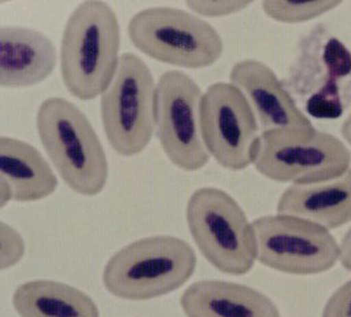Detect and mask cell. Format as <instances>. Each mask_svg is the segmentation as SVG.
<instances>
[{
  "label": "cell",
  "instance_id": "1",
  "mask_svg": "<svg viewBox=\"0 0 351 317\" xmlns=\"http://www.w3.org/2000/svg\"><path fill=\"white\" fill-rule=\"evenodd\" d=\"M117 14L100 0L83 1L71 14L60 43V71L66 89L82 101L109 88L119 66Z\"/></svg>",
  "mask_w": 351,
  "mask_h": 317
},
{
  "label": "cell",
  "instance_id": "2",
  "mask_svg": "<svg viewBox=\"0 0 351 317\" xmlns=\"http://www.w3.org/2000/svg\"><path fill=\"white\" fill-rule=\"evenodd\" d=\"M36 130L50 161L71 189L83 196L104 191L109 167L91 121L64 97H48L36 113Z\"/></svg>",
  "mask_w": 351,
  "mask_h": 317
},
{
  "label": "cell",
  "instance_id": "3",
  "mask_svg": "<svg viewBox=\"0 0 351 317\" xmlns=\"http://www.w3.org/2000/svg\"><path fill=\"white\" fill-rule=\"evenodd\" d=\"M196 266L195 250L185 240L147 237L114 254L104 266V285L114 297L150 301L182 287Z\"/></svg>",
  "mask_w": 351,
  "mask_h": 317
},
{
  "label": "cell",
  "instance_id": "4",
  "mask_svg": "<svg viewBox=\"0 0 351 317\" xmlns=\"http://www.w3.org/2000/svg\"><path fill=\"white\" fill-rule=\"evenodd\" d=\"M186 220L202 255L229 275H244L256 261L253 224L230 195L220 188L202 187L189 198Z\"/></svg>",
  "mask_w": 351,
  "mask_h": 317
},
{
  "label": "cell",
  "instance_id": "5",
  "mask_svg": "<svg viewBox=\"0 0 351 317\" xmlns=\"http://www.w3.org/2000/svg\"><path fill=\"white\" fill-rule=\"evenodd\" d=\"M254 165L282 184H319L339 178L351 165V151L337 136L316 128L262 132Z\"/></svg>",
  "mask_w": 351,
  "mask_h": 317
},
{
  "label": "cell",
  "instance_id": "6",
  "mask_svg": "<svg viewBox=\"0 0 351 317\" xmlns=\"http://www.w3.org/2000/svg\"><path fill=\"white\" fill-rule=\"evenodd\" d=\"M130 41L144 55L182 68L210 67L225 45L218 31L194 14L175 7L141 10L128 23Z\"/></svg>",
  "mask_w": 351,
  "mask_h": 317
},
{
  "label": "cell",
  "instance_id": "7",
  "mask_svg": "<svg viewBox=\"0 0 351 317\" xmlns=\"http://www.w3.org/2000/svg\"><path fill=\"white\" fill-rule=\"evenodd\" d=\"M101 120L111 148L121 156L143 151L156 126V84L147 62L126 52L101 97Z\"/></svg>",
  "mask_w": 351,
  "mask_h": 317
},
{
  "label": "cell",
  "instance_id": "8",
  "mask_svg": "<svg viewBox=\"0 0 351 317\" xmlns=\"http://www.w3.org/2000/svg\"><path fill=\"white\" fill-rule=\"evenodd\" d=\"M256 259L287 274L315 275L331 270L340 245L324 226L290 214L261 217L253 222Z\"/></svg>",
  "mask_w": 351,
  "mask_h": 317
},
{
  "label": "cell",
  "instance_id": "9",
  "mask_svg": "<svg viewBox=\"0 0 351 317\" xmlns=\"http://www.w3.org/2000/svg\"><path fill=\"white\" fill-rule=\"evenodd\" d=\"M199 126L210 156L221 167L241 172L253 165L260 124L241 89L225 82L210 85L199 104Z\"/></svg>",
  "mask_w": 351,
  "mask_h": 317
},
{
  "label": "cell",
  "instance_id": "10",
  "mask_svg": "<svg viewBox=\"0 0 351 317\" xmlns=\"http://www.w3.org/2000/svg\"><path fill=\"white\" fill-rule=\"evenodd\" d=\"M202 90L191 76L167 71L156 83L158 137L171 163L184 172H197L210 160L202 139Z\"/></svg>",
  "mask_w": 351,
  "mask_h": 317
},
{
  "label": "cell",
  "instance_id": "11",
  "mask_svg": "<svg viewBox=\"0 0 351 317\" xmlns=\"http://www.w3.org/2000/svg\"><path fill=\"white\" fill-rule=\"evenodd\" d=\"M229 78L231 84L241 89L247 97L263 132L315 128L274 69L263 62L241 60L231 68Z\"/></svg>",
  "mask_w": 351,
  "mask_h": 317
},
{
  "label": "cell",
  "instance_id": "12",
  "mask_svg": "<svg viewBox=\"0 0 351 317\" xmlns=\"http://www.w3.org/2000/svg\"><path fill=\"white\" fill-rule=\"evenodd\" d=\"M316 31L319 45L315 47V54H313L306 40L304 43L315 64L304 50L296 62L297 65L319 71L316 74H306V78L315 75L319 82L309 93L305 108L312 116L335 119L341 116L351 102V52L343 43L328 33L324 45H321L324 29L322 25H317Z\"/></svg>",
  "mask_w": 351,
  "mask_h": 317
},
{
  "label": "cell",
  "instance_id": "13",
  "mask_svg": "<svg viewBox=\"0 0 351 317\" xmlns=\"http://www.w3.org/2000/svg\"><path fill=\"white\" fill-rule=\"evenodd\" d=\"M58 62L55 43L36 30L3 25L0 29V84L20 89L40 84Z\"/></svg>",
  "mask_w": 351,
  "mask_h": 317
},
{
  "label": "cell",
  "instance_id": "14",
  "mask_svg": "<svg viewBox=\"0 0 351 317\" xmlns=\"http://www.w3.org/2000/svg\"><path fill=\"white\" fill-rule=\"evenodd\" d=\"M1 205L36 202L53 194L58 179L39 150L10 136L0 137Z\"/></svg>",
  "mask_w": 351,
  "mask_h": 317
},
{
  "label": "cell",
  "instance_id": "15",
  "mask_svg": "<svg viewBox=\"0 0 351 317\" xmlns=\"http://www.w3.org/2000/svg\"><path fill=\"white\" fill-rule=\"evenodd\" d=\"M180 306L187 317H281L267 294L248 285L203 280L186 289Z\"/></svg>",
  "mask_w": 351,
  "mask_h": 317
},
{
  "label": "cell",
  "instance_id": "16",
  "mask_svg": "<svg viewBox=\"0 0 351 317\" xmlns=\"http://www.w3.org/2000/svg\"><path fill=\"white\" fill-rule=\"evenodd\" d=\"M278 213L313 221L328 230L351 221V168L332 180L315 185H291L276 205Z\"/></svg>",
  "mask_w": 351,
  "mask_h": 317
},
{
  "label": "cell",
  "instance_id": "17",
  "mask_svg": "<svg viewBox=\"0 0 351 317\" xmlns=\"http://www.w3.org/2000/svg\"><path fill=\"white\" fill-rule=\"evenodd\" d=\"M13 305L21 317H100L88 294L72 285L51 280H36L20 285Z\"/></svg>",
  "mask_w": 351,
  "mask_h": 317
},
{
  "label": "cell",
  "instance_id": "18",
  "mask_svg": "<svg viewBox=\"0 0 351 317\" xmlns=\"http://www.w3.org/2000/svg\"><path fill=\"white\" fill-rule=\"evenodd\" d=\"M342 1L337 0H321V1H271L265 0L262 8L267 16L274 21L286 24L309 22L323 16L341 5Z\"/></svg>",
  "mask_w": 351,
  "mask_h": 317
},
{
  "label": "cell",
  "instance_id": "19",
  "mask_svg": "<svg viewBox=\"0 0 351 317\" xmlns=\"http://www.w3.org/2000/svg\"><path fill=\"white\" fill-rule=\"evenodd\" d=\"M253 1L241 0H221V1H208V0H193L187 1L186 6L193 12L208 17L227 16L231 14L239 13L251 6Z\"/></svg>",
  "mask_w": 351,
  "mask_h": 317
},
{
  "label": "cell",
  "instance_id": "20",
  "mask_svg": "<svg viewBox=\"0 0 351 317\" xmlns=\"http://www.w3.org/2000/svg\"><path fill=\"white\" fill-rule=\"evenodd\" d=\"M322 317H351V280L328 298Z\"/></svg>",
  "mask_w": 351,
  "mask_h": 317
},
{
  "label": "cell",
  "instance_id": "21",
  "mask_svg": "<svg viewBox=\"0 0 351 317\" xmlns=\"http://www.w3.org/2000/svg\"><path fill=\"white\" fill-rule=\"evenodd\" d=\"M339 261L347 271L351 272V228L346 233L340 244Z\"/></svg>",
  "mask_w": 351,
  "mask_h": 317
},
{
  "label": "cell",
  "instance_id": "22",
  "mask_svg": "<svg viewBox=\"0 0 351 317\" xmlns=\"http://www.w3.org/2000/svg\"><path fill=\"white\" fill-rule=\"evenodd\" d=\"M341 134L349 145H351V113L346 118L343 124H342Z\"/></svg>",
  "mask_w": 351,
  "mask_h": 317
}]
</instances>
